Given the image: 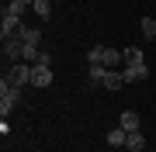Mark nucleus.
I'll use <instances>...</instances> for the list:
<instances>
[{"label": "nucleus", "mask_w": 156, "mask_h": 152, "mask_svg": "<svg viewBox=\"0 0 156 152\" xmlns=\"http://www.w3.org/2000/svg\"><path fill=\"white\" fill-rule=\"evenodd\" d=\"M31 69H35L31 62H14V66L7 69V76H4V79H7L11 86H17V90H21V86H28V83H31Z\"/></svg>", "instance_id": "1"}, {"label": "nucleus", "mask_w": 156, "mask_h": 152, "mask_svg": "<svg viewBox=\"0 0 156 152\" xmlns=\"http://www.w3.org/2000/svg\"><path fill=\"white\" fill-rule=\"evenodd\" d=\"M17 100H21V90H17V86H11L7 79H0V114H4V118L17 107Z\"/></svg>", "instance_id": "2"}, {"label": "nucleus", "mask_w": 156, "mask_h": 152, "mask_svg": "<svg viewBox=\"0 0 156 152\" xmlns=\"http://www.w3.org/2000/svg\"><path fill=\"white\" fill-rule=\"evenodd\" d=\"M4 56L11 59V62H21V59H24V42L17 38V35H14V38H7V42H4Z\"/></svg>", "instance_id": "3"}, {"label": "nucleus", "mask_w": 156, "mask_h": 152, "mask_svg": "<svg viewBox=\"0 0 156 152\" xmlns=\"http://www.w3.org/2000/svg\"><path fill=\"white\" fill-rule=\"evenodd\" d=\"M17 28H21V17H11V14H4V21H0V38H14Z\"/></svg>", "instance_id": "4"}, {"label": "nucleus", "mask_w": 156, "mask_h": 152, "mask_svg": "<svg viewBox=\"0 0 156 152\" xmlns=\"http://www.w3.org/2000/svg\"><path fill=\"white\" fill-rule=\"evenodd\" d=\"M17 38H21L24 45H35V49H38V42H42V31H38V28H28V24H21V28H17Z\"/></svg>", "instance_id": "5"}, {"label": "nucleus", "mask_w": 156, "mask_h": 152, "mask_svg": "<svg viewBox=\"0 0 156 152\" xmlns=\"http://www.w3.org/2000/svg\"><path fill=\"white\" fill-rule=\"evenodd\" d=\"M122 76H125V83H139V79L149 76V66H125Z\"/></svg>", "instance_id": "6"}, {"label": "nucleus", "mask_w": 156, "mask_h": 152, "mask_svg": "<svg viewBox=\"0 0 156 152\" xmlns=\"http://www.w3.org/2000/svg\"><path fill=\"white\" fill-rule=\"evenodd\" d=\"M31 83L35 86H49L52 83V66H35L31 69Z\"/></svg>", "instance_id": "7"}, {"label": "nucleus", "mask_w": 156, "mask_h": 152, "mask_svg": "<svg viewBox=\"0 0 156 152\" xmlns=\"http://www.w3.org/2000/svg\"><path fill=\"white\" fill-rule=\"evenodd\" d=\"M125 142H128V131L122 128V124H118L115 131H108V145L111 149H125Z\"/></svg>", "instance_id": "8"}, {"label": "nucleus", "mask_w": 156, "mask_h": 152, "mask_svg": "<svg viewBox=\"0 0 156 152\" xmlns=\"http://www.w3.org/2000/svg\"><path fill=\"white\" fill-rule=\"evenodd\" d=\"M122 83H125V76L118 73V69H108V73H104V83H101V86H108V90H118Z\"/></svg>", "instance_id": "9"}, {"label": "nucleus", "mask_w": 156, "mask_h": 152, "mask_svg": "<svg viewBox=\"0 0 156 152\" xmlns=\"http://www.w3.org/2000/svg\"><path fill=\"white\" fill-rule=\"evenodd\" d=\"M125 149H128V152H142V149H146V138H142V131H128V142H125Z\"/></svg>", "instance_id": "10"}, {"label": "nucleus", "mask_w": 156, "mask_h": 152, "mask_svg": "<svg viewBox=\"0 0 156 152\" xmlns=\"http://www.w3.org/2000/svg\"><path fill=\"white\" fill-rule=\"evenodd\" d=\"M122 52H125V66H146L142 49H122Z\"/></svg>", "instance_id": "11"}, {"label": "nucleus", "mask_w": 156, "mask_h": 152, "mask_svg": "<svg viewBox=\"0 0 156 152\" xmlns=\"http://www.w3.org/2000/svg\"><path fill=\"white\" fill-rule=\"evenodd\" d=\"M118 124H122L125 131H139V114H135V111H125V114H122V121H118Z\"/></svg>", "instance_id": "12"}, {"label": "nucleus", "mask_w": 156, "mask_h": 152, "mask_svg": "<svg viewBox=\"0 0 156 152\" xmlns=\"http://www.w3.org/2000/svg\"><path fill=\"white\" fill-rule=\"evenodd\" d=\"M125 59V52H118V49H104V66L108 69H118V62Z\"/></svg>", "instance_id": "13"}, {"label": "nucleus", "mask_w": 156, "mask_h": 152, "mask_svg": "<svg viewBox=\"0 0 156 152\" xmlns=\"http://www.w3.org/2000/svg\"><path fill=\"white\" fill-rule=\"evenodd\" d=\"M24 11H28V4H21V0H7V7H4V14H11V17H21Z\"/></svg>", "instance_id": "14"}, {"label": "nucleus", "mask_w": 156, "mask_h": 152, "mask_svg": "<svg viewBox=\"0 0 156 152\" xmlns=\"http://www.w3.org/2000/svg\"><path fill=\"white\" fill-rule=\"evenodd\" d=\"M31 7H35V14H38L42 21H49V17H52V4H49V0H35Z\"/></svg>", "instance_id": "15"}, {"label": "nucleus", "mask_w": 156, "mask_h": 152, "mask_svg": "<svg viewBox=\"0 0 156 152\" xmlns=\"http://www.w3.org/2000/svg\"><path fill=\"white\" fill-rule=\"evenodd\" d=\"M104 73H108V66H90V86H101V83H104Z\"/></svg>", "instance_id": "16"}, {"label": "nucleus", "mask_w": 156, "mask_h": 152, "mask_svg": "<svg viewBox=\"0 0 156 152\" xmlns=\"http://www.w3.org/2000/svg\"><path fill=\"white\" fill-rule=\"evenodd\" d=\"M139 28H142L146 38H153V42H156V17H142V24H139Z\"/></svg>", "instance_id": "17"}, {"label": "nucleus", "mask_w": 156, "mask_h": 152, "mask_svg": "<svg viewBox=\"0 0 156 152\" xmlns=\"http://www.w3.org/2000/svg\"><path fill=\"white\" fill-rule=\"evenodd\" d=\"M35 66H52V59H49V52H38V59H35Z\"/></svg>", "instance_id": "18"}, {"label": "nucleus", "mask_w": 156, "mask_h": 152, "mask_svg": "<svg viewBox=\"0 0 156 152\" xmlns=\"http://www.w3.org/2000/svg\"><path fill=\"white\" fill-rule=\"evenodd\" d=\"M21 4H28V7H31V4H35V0H21Z\"/></svg>", "instance_id": "19"}]
</instances>
